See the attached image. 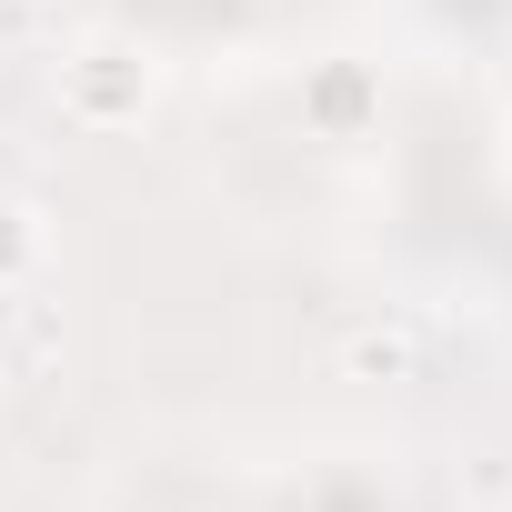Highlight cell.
Instances as JSON below:
<instances>
[{
	"mask_svg": "<svg viewBox=\"0 0 512 512\" xmlns=\"http://www.w3.org/2000/svg\"><path fill=\"white\" fill-rule=\"evenodd\" d=\"M352 111H362V81L332 71V81H322V121H352Z\"/></svg>",
	"mask_w": 512,
	"mask_h": 512,
	"instance_id": "obj_3",
	"label": "cell"
},
{
	"mask_svg": "<svg viewBox=\"0 0 512 512\" xmlns=\"http://www.w3.org/2000/svg\"><path fill=\"white\" fill-rule=\"evenodd\" d=\"M31 262H41V221H31L21 201H0V292H11Z\"/></svg>",
	"mask_w": 512,
	"mask_h": 512,
	"instance_id": "obj_2",
	"label": "cell"
},
{
	"mask_svg": "<svg viewBox=\"0 0 512 512\" xmlns=\"http://www.w3.org/2000/svg\"><path fill=\"white\" fill-rule=\"evenodd\" d=\"M71 101H81V121H131L151 101V71L131 51H81L71 61Z\"/></svg>",
	"mask_w": 512,
	"mask_h": 512,
	"instance_id": "obj_1",
	"label": "cell"
}]
</instances>
